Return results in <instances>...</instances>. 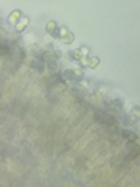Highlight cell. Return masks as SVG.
<instances>
[{"label":"cell","instance_id":"1","mask_svg":"<svg viewBox=\"0 0 140 187\" xmlns=\"http://www.w3.org/2000/svg\"><path fill=\"white\" fill-rule=\"evenodd\" d=\"M59 35H61V37H64V41H66L67 44H70L73 41V35L70 33L66 27H62V28H59Z\"/></svg>","mask_w":140,"mask_h":187},{"label":"cell","instance_id":"2","mask_svg":"<svg viewBox=\"0 0 140 187\" xmlns=\"http://www.w3.org/2000/svg\"><path fill=\"white\" fill-rule=\"evenodd\" d=\"M28 25V17H20V20L16 22V30L17 31H24Z\"/></svg>","mask_w":140,"mask_h":187},{"label":"cell","instance_id":"3","mask_svg":"<svg viewBox=\"0 0 140 187\" xmlns=\"http://www.w3.org/2000/svg\"><path fill=\"white\" fill-rule=\"evenodd\" d=\"M20 17H22V13L17 9V11H14V13L9 16V22H11V24H16V22H17Z\"/></svg>","mask_w":140,"mask_h":187},{"label":"cell","instance_id":"4","mask_svg":"<svg viewBox=\"0 0 140 187\" xmlns=\"http://www.w3.org/2000/svg\"><path fill=\"white\" fill-rule=\"evenodd\" d=\"M86 61H87V63H84V64H87V65H89V67H92V69H95V67H96V65H98V64H100V59H98V58H92V59H86Z\"/></svg>","mask_w":140,"mask_h":187},{"label":"cell","instance_id":"5","mask_svg":"<svg viewBox=\"0 0 140 187\" xmlns=\"http://www.w3.org/2000/svg\"><path fill=\"white\" fill-rule=\"evenodd\" d=\"M55 30H56V24H55V22H48V24H47V31L48 33H55Z\"/></svg>","mask_w":140,"mask_h":187},{"label":"cell","instance_id":"6","mask_svg":"<svg viewBox=\"0 0 140 187\" xmlns=\"http://www.w3.org/2000/svg\"><path fill=\"white\" fill-rule=\"evenodd\" d=\"M0 20H2V19H0Z\"/></svg>","mask_w":140,"mask_h":187}]
</instances>
